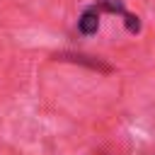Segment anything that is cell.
<instances>
[{
	"label": "cell",
	"instance_id": "obj_1",
	"mask_svg": "<svg viewBox=\"0 0 155 155\" xmlns=\"http://www.w3.org/2000/svg\"><path fill=\"white\" fill-rule=\"evenodd\" d=\"M99 15H102L99 2L87 5V7L80 12V17H78V31H80L82 36H92V34H97V31H99Z\"/></svg>",
	"mask_w": 155,
	"mask_h": 155
}]
</instances>
